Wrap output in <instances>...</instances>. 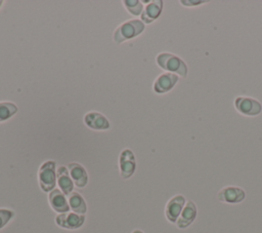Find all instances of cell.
I'll return each instance as SVG.
<instances>
[{
	"mask_svg": "<svg viewBox=\"0 0 262 233\" xmlns=\"http://www.w3.org/2000/svg\"><path fill=\"white\" fill-rule=\"evenodd\" d=\"M84 122L89 128L95 130L108 129L111 126L107 118L98 112H88L84 116Z\"/></svg>",
	"mask_w": 262,
	"mask_h": 233,
	"instance_id": "11",
	"label": "cell"
},
{
	"mask_svg": "<svg viewBox=\"0 0 262 233\" xmlns=\"http://www.w3.org/2000/svg\"><path fill=\"white\" fill-rule=\"evenodd\" d=\"M3 4V1H0V7H1V5Z\"/></svg>",
	"mask_w": 262,
	"mask_h": 233,
	"instance_id": "22",
	"label": "cell"
},
{
	"mask_svg": "<svg viewBox=\"0 0 262 233\" xmlns=\"http://www.w3.org/2000/svg\"><path fill=\"white\" fill-rule=\"evenodd\" d=\"M68 201L70 208L79 215H84L87 211V205L84 198L78 192H72L68 195Z\"/></svg>",
	"mask_w": 262,
	"mask_h": 233,
	"instance_id": "16",
	"label": "cell"
},
{
	"mask_svg": "<svg viewBox=\"0 0 262 233\" xmlns=\"http://www.w3.org/2000/svg\"><path fill=\"white\" fill-rule=\"evenodd\" d=\"M120 171L124 179H129L135 171L136 161L133 152L130 149H124L119 157Z\"/></svg>",
	"mask_w": 262,
	"mask_h": 233,
	"instance_id": "5",
	"label": "cell"
},
{
	"mask_svg": "<svg viewBox=\"0 0 262 233\" xmlns=\"http://www.w3.org/2000/svg\"><path fill=\"white\" fill-rule=\"evenodd\" d=\"M56 180L59 188L64 195H69L73 192L74 182L70 176L69 169L66 166H59L56 170Z\"/></svg>",
	"mask_w": 262,
	"mask_h": 233,
	"instance_id": "15",
	"label": "cell"
},
{
	"mask_svg": "<svg viewBox=\"0 0 262 233\" xmlns=\"http://www.w3.org/2000/svg\"><path fill=\"white\" fill-rule=\"evenodd\" d=\"M206 1H199V0H182L181 3L184 5V6H195V5H199V4H203L205 3Z\"/></svg>",
	"mask_w": 262,
	"mask_h": 233,
	"instance_id": "20",
	"label": "cell"
},
{
	"mask_svg": "<svg viewBox=\"0 0 262 233\" xmlns=\"http://www.w3.org/2000/svg\"><path fill=\"white\" fill-rule=\"evenodd\" d=\"M39 184L44 192H50L54 189L56 184L55 162L52 160L45 161L39 168L38 172Z\"/></svg>",
	"mask_w": 262,
	"mask_h": 233,
	"instance_id": "3",
	"label": "cell"
},
{
	"mask_svg": "<svg viewBox=\"0 0 262 233\" xmlns=\"http://www.w3.org/2000/svg\"><path fill=\"white\" fill-rule=\"evenodd\" d=\"M56 224L64 229H78L85 222V216L76 212H63L59 213L55 218Z\"/></svg>",
	"mask_w": 262,
	"mask_h": 233,
	"instance_id": "6",
	"label": "cell"
},
{
	"mask_svg": "<svg viewBox=\"0 0 262 233\" xmlns=\"http://www.w3.org/2000/svg\"><path fill=\"white\" fill-rule=\"evenodd\" d=\"M234 108L246 116H257L262 112L260 102L249 96H237L234 100Z\"/></svg>",
	"mask_w": 262,
	"mask_h": 233,
	"instance_id": "4",
	"label": "cell"
},
{
	"mask_svg": "<svg viewBox=\"0 0 262 233\" xmlns=\"http://www.w3.org/2000/svg\"><path fill=\"white\" fill-rule=\"evenodd\" d=\"M218 200L226 203H238L242 202L246 197V192L239 188L234 186H227L222 188L217 194Z\"/></svg>",
	"mask_w": 262,
	"mask_h": 233,
	"instance_id": "7",
	"label": "cell"
},
{
	"mask_svg": "<svg viewBox=\"0 0 262 233\" xmlns=\"http://www.w3.org/2000/svg\"><path fill=\"white\" fill-rule=\"evenodd\" d=\"M144 31V23L140 20H130L120 25L114 32L113 38L117 44L132 39Z\"/></svg>",
	"mask_w": 262,
	"mask_h": 233,
	"instance_id": "2",
	"label": "cell"
},
{
	"mask_svg": "<svg viewBox=\"0 0 262 233\" xmlns=\"http://www.w3.org/2000/svg\"><path fill=\"white\" fill-rule=\"evenodd\" d=\"M124 5L133 15H141L143 11L142 2L139 0H125Z\"/></svg>",
	"mask_w": 262,
	"mask_h": 233,
	"instance_id": "18",
	"label": "cell"
},
{
	"mask_svg": "<svg viewBox=\"0 0 262 233\" xmlns=\"http://www.w3.org/2000/svg\"><path fill=\"white\" fill-rule=\"evenodd\" d=\"M68 169L70 172V176L74 182V184L79 187L83 188L86 186L88 182V174L86 169L79 163L72 162L68 165Z\"/></svg>",
	"mask_w": 262,
	"mask_h": 233,
	"instance_id": "14",
	"label": "cell"
},
{
	"mask_svg": "<svg viewBox=\"0 0 262 233\" xmlns=\"http://www.w3.org/2000/svg\"><path fill=\"white\" fill-rule=\"evenodd\" d=\"M157 64L160 68L169 71V73H174L179 75L182 78H185L188 73V68L185 62L180 59L179 56L169 53V52H162L157 55Z\"/></svg>",
	"mask_w": 262,
	"mask_h": 233,
	"instance_id": "1",
	"label": "cell"
},
{
	"mask_svg": "<svg viewBox=\"0 0 262 233\" xmlns=\"http://www.w3.org/2000/svg\"><path fill=\"white\" fill-rule=\"evenodd\" d=\"M195 217H196V206L193 201L189 200L184 205V207L176 222V225L178 228L184 229V228L188 227L194 221Z\"/></svg>",
	"mask_w": 262,
	"mask_h": 233,
	"instance_id": "13",
	"label": "cell"
},
{
	"mask_svg": "<svg viewBox=\"0 0 262 233\" xmlns=\"http://www.w3.org/2000/svg\"><path fill=\"white\" fill-rule=\"evenodd\" d=\"M184 204H185V197L180 194L175 195L168 201V203L166 205L165 213H166V217L169 222H171V223L177 222V220L184 207Z\"/></svg>",
	"mask_w": 262,
	"mask_h": 233,
	"instance_id": "8",
	"label": "cell"
},
{
	"mask_svg": "<svg viewBox=\"0 0 262 233\" xmlns=\"http://www.w3.org/2000/svg\"><path fill=\"white\" fill-rule=\"evenodd\" d=\"M132 233H143L141 230H138V229H136V230H134Z\"/></svg>",
	"mask_w": 262,
	"mask_h": 233,
	"instance_id": "21",
	"label": "cell"
},
{
	"mask_svg": "<svg viewBox=\"0 0 262 233\" xmlns=\"http://www.w3.org/2000/svg\"><path fill=\"white\" fill-rule=\"evenodd\" d=\"M14 216V212L7 208H0V229L3 228Z\"/></svg>",
	"mask_w": 262,
	"mask_h": 233,
	"instance_id": "19",
	"label": "cell"
},
{
	"mask_svg": "<svg viewBox=\"0 0 262 233\" xmlns=\"http://www.w3.org/2000/svg\"><path fill=\"white\" fill-rule=\"evenodd\" d=\"M178 82V75L174 73H163L157 77L154 82V91L157 93H165L171 90Z\"/></svg>",
	"mask_w": 262,
	"mask_h": 233,
	"instance_id": "9",
	"label": "cell"
},
{
	"mask_svg": "<svg viewBox=\"0 0 262 233\" xmlns=\"http://www.w3.org/2000/svg\"><path fill=\"white\" fill-rule=\"evenodd\" d=\"M49 203L50 206L57 212L59 213H63V212H68L70 209V205H69V201L66 198V195L63 194L62 191H60L59 189H53L52 191H50L49 196Z\"/></svg>",
	"mask_w": 262,
	"mask_h": 233,
	"instance_id": "10",
	"label": "cell"
},
{
	"mask_svg": "<svg viewBox=\"0 0 262 233\" xmlns=\"http://www.w3.org/2000/svg\"><path fill=\"white\" fill-rule=\"evenodd\" d=\"M163 10V1L162 0H154L148 1L147 5L143 8L141 13V21L146 24L152 23L157 20Z\"/></svg>",
	"mask_w": 262,
	"mask_h": 233,
	"instance_id": "12",
	"label": "cell"
},
{
	"mask_svg": "<svg viewBox=\"0 0 262 233\" xmlns=\"http://www.w3.org/2000/svg\"><path fill=\"white\" fill-rule=\"evenodd\" d=\"M16 112H17V107L15 106V104L10 102H1L0 103V122L12 117Z\"/></svg>",
	"mask_w": 262,
	"mask_h": 233,
	"instance_id": "17",
	"label": "cell"
}]
</instances>
